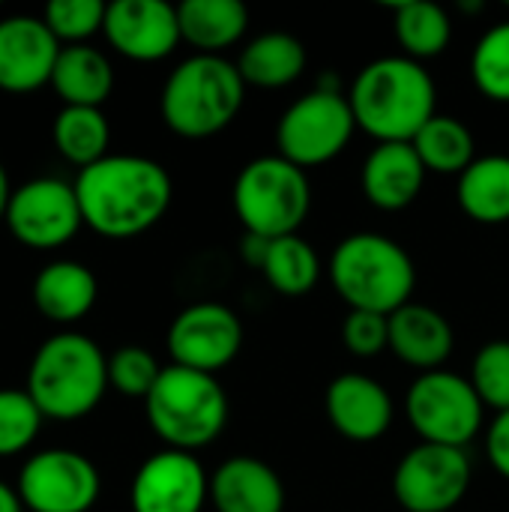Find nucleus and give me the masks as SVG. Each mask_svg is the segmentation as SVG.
Segmentation results:
<instances>
[{
	"label": "nucleus",
	"mask_w": 509,
	"mask_h": 512,
	"mask_svg": "<svg viewBox=\"0 0 509 512\" xmlns=\"http://www.w3.org/2000/svg\"><path fill=\"white\" fill-rule=\"evenodd\" d=\"M75 195L87 228L108 240H129L168 213L174 183L156 159L117 153L84 168Z\"/></svg>",
	"instance_id": "1"
},
{
	"label": "nucleus",
	"mask_w": 509,
	"mask_h": 512,
	"mask_svg": "<svg viewBox=\"0 0 509 512\" xmlns=\"http://www.w3.org/2000/svg\"><path fill=\"white\" fill-rule=\"evenodd\" d=\"M348 102L363 129L378 144H411L438 114V87L429 69L405 54L366 63L351 81Z\"/></svg>",
	"instance_id": "2"
},
{
	"label": "nucleus",
	"mask_w": 509,
	"mask_h": 512,
	"mask_svg": "<svg viewBox=\"0 0 509 512\" xmlns=\"http://www.w3.org/2000/svg\"><path fill=\"white\" fill-rule=\"evenodd\" d=\"M327 276L351 312H375L387 318L408 306L417 288V264L411 252L378 231H357L339 240L327 261Z\"/></svg>",
	"instance_id": "3"
},
{
	"label": "nucleus",
	"mask_w": 509,
	"mask_h": 512,
	"mask_svg": "<svg viewBox=\"0 0 509 512\" xmlns=\"http://www.w3.org/2000/svg\"><path fill=\"white\" fill-rule=\"evenodd\" d=\"M246 102V81L237 63L213 54H192L165 78L159 111L165 126L189 141L213 138L228 129Z\"/></svg>",
	"instance_id": "4"
},
{
	"label": "nucleus",
	"mask_w": 509,
	"mask_h": 512,
	"mask_svg": "<svg viewBox=\"0 0 509 512\" xmlns=\"http://www.w3.org/2000/svg\"><path fill=\"white\" fill-rule=\"evenodd\" d=\"M108 357L81 333H60L42 342L27 369V393L51 420H81L108 390Z\"/></svg>",
	"instance_id": "5"
},
{
	"label": "nucleus",
	"mask_w": 509,
	"mask_h": 512,
	"mask_svg": "<svg viewBox=\"0 0 509 512\" xmlns=\"http://www.w3.org/2000/svg\"><path fill=\"white\" fill-rule=\"evenodd\" d=\"M144 411L150 429L168 450L195 453L225 432L231 408L216 375L171 363L144 399Z\"/></svg>",
	"instance_id": "6"
},
{
	"label": "nucleus",
	"mask_w": 509,
	"mask_h": 512,
	"mask_svg": "<svg viewBox=\"0 0 509 512\" xmlns=\"http://www.w3.org/2000/svg\"><path fill=\"white\" fill-rule=\"evenodd\" d=\"M231 204L246 234L261 240L291 237L312 210L309 174L279 153L258 156L240 168Z\"/></svg>",
	"instance_id": "7"
},
{
	"label": "nucleus",
	"mask_w": 509,
	"mask_h": 512,
	"mask_svg": "<svg viewBox=\"0 0 509 512\" xmlns=\"http://www.w3.org/2000/svg\"><path fill=\"white\" fill-rule=\"evenodd\" d=\"M357 120L342 90L315 87L294 99L276 123V150L282 159L309 171L333 162L354 138Z\"/></svg>",
	"instance_id": "8"
},
{
	"label": "nucleus",
	"mask_w": 509,
	"mask_h": 512,
	"mask_svg": "<svg viewBox=\"0 0 509 512\" xmlns=\"http://www.w3.org/2000/svg\"><path fill=\"white\" fill-rule=\"evenodd\" d=\"M483 411L471 378L450 369L417 375L405 396V417L423 444L465 450L483 432Z\"/></svg>",
	"instance_id": "9"
},
{
	"label": "nucleus",
	"mask_w": 509,
	"mask_h": 512,
	"mask_svg": "<svg viewBox=\"0 0 509 512\" xmlns=\"http://www.w3.org/2000/svg\"><path fill=\"white\" fill-rule=\"evenodd\" d=\"M474 480L471 456L459 447L417 444L393 471V498L405 512H453Z\"/></svg>",
	"instance_id": "10"
},
{
	"label": "nucleus",
	"mask_w": 509,
	"mask_h": 512,
	"mask_svg": "<svg viewBox=\"0 0 509 512\" xmlns=\"http://www.w3.org/2000/svg\"><path fill=\"white\" fill-rule=\"evenodd\" d=\"M99 471L75 450H42L18 474V498L30 512H90L99 501Z\"/></svg>",
	"instance_id": "11"
},
{
	"label": "nucleus",
	"mask_w": 509,
	"mask_h": 512,
	"mask_svg": "<svg viewBox=\"0 0 509 512\" xmlns=\"http://www.w3.org/2000/svg\"><path fill=\"white\" fill-rule=\"evenodd\" d=\"M6 225L18 243L30 249H60L84 225L75 183L36 177L18 186L9 198Z\"/></svg>",
	"instance_id": "12"
},
{
	"label": "nucleus",
	"mask_w": 509,
	"mask_h": 512,
	"mask_svg": "<svg viewBox=\"0 0 509 512\" xmlns=\"http://www.w3.org/2000/svg\"><path fill=\"white\" fill-rule=\"evenodd\" d=\"M165 345L174 366L216 375L237 360L243 348V321L225 303H192L171 321Z\"/></svg>",
	"instance_id": "13"
},
{
	"label": "nucleus",
	"mask_w": 509,
	"mask_h": 512,
	"mask_svg": "<svg viewBox=\"0 0 509 512\" xmlns=\"http://www.w3.org/2000/svg\"><path fill=\"white\" fill-rule=\"evenodd\" d=\"M129 504L132 512H204L210 504V474L195 453L162 450L135 471Z\"/></svg>",
	"instance_id": "14"
},
{
	"label": "nucleus",
	"mask_w": 509,
	"mask_h": 512,
	"mask_svg": "<svg viewBox=\"0 0 509 512\" xmlns=\"http://www.w3.org/2000/svg\"><path fill=\"white\" fill-rule=\"evenodd\" d=\"M105 39L111 48L138 63L165 60L180 42L177 6L165 0H114L105 12Z\"/></svg>",
	"instance_id": "15"
},
{
	"label": "nucleus",
	"mask_w": 509,
	"mask_h": 512,
	"mask_svg": "<svg viewBox=\"0 0 509 512\" xmlns=\"http://www.w3.org/2000/svg\"><path fill=\"white\" fill-rule=\"evenodd\" d=\"M324 411L336 435L354 444L381 441L396 417L393 396L384 384L363 372H342L327 384Z\"/></svg>",
	"instance_id": "16"
},
{
	"label": "nucleus",
	"mask_w": 509,
	"mask_h": 512,
	"mask_svg": "<svg viewBox=\"0 0 509 512\" xmlns=\"http://www.w3.org/2000/svg\"><path fill=\"white\" fill-rule=\"evenodd\" d=\"M60 42L42 18L9 15L0 21V90L30 93L51 84Z\"/></svg>",
	"instance_id": "17"
},
{
	"label": "nucleus",
	"mask_w": 509,
	"mask_h": 512,
	"mask_svg": "<svg viewBox=\"0 0 509 512\" xmlns=\"http://www.w3.org/2000/svg\"><path fill=\"white\" fill-rule=\"evenodd\" d=\"M453 345V324L435 306L411 300L390 315V351L402 366L417 369L420 375L444 369Z\"/></svg>",
	"instance_id": "18"
},
{
	"label": "nucleus",
	"mask_w": 509,
	"mask_h": 512,
	"mask_svg": "<svg viewBox=\"0 0 509 512\" xmlns=\"http://www.w3.org/2000/svg\"><path fill=\"white\" fill-rule=\"evenodd\" d=\"M426 165L414 144H375L363 162L360 186L372 207L399 213L411 207L426 186Z\"/></svg>",
	"instance_id": "19"
},
{
	"label": "nucleus",
	"mask_w": 509,
	"mask_h": 512,
	"mask_svg": "<svg viewBox=\"0 0 509 512\" xmlns=\"http://www.w3.org/2000/svg\"><path fill=\"white\" fill-rule=\"evenodd\" d=\"M216 512H285L282 477L255 456H231L210 474Z\"/></svg>",
	"instance_id": "20"
},
{
	"label": "nucleus",
	"mask_w": 509,
	"mask_h": 512,
	"mask_svg": "<svg viewBox=\"0 0 509 512\" xmlns=\"http://www.w3.org/2000/svg\"><path fill=\"white\" fill-rule=\"evenodd\" d=\"M180 36L195 54L222 57L249 30V9L240 0H183L177 6Z\"/></svg>",
	"instance_id": "21"
},
{
	"label": "nucleus",
	"mask_w": 509,
	"mask_h": 512,
	"mask_svg": "<svg viewBox=\"0 0 509 512\" xmlns=\"http://www.w3.org/2000/svg\"><path fill=\"white\" fill-rule=\"evenodd\" d=\"M237 72L246 87L282 90L306 72V48L285 30H270L249 39L237 57Z\"/></svg>",
	"instance_id": "22"
},
{
	"label": "nucleus",
	"mask_w": 509,
	"mask_h": 512,
	"mask_svg": "<svg viewBox=\"0 0 509 512\" xmlns=\"http://www.w3.org/2000/svg\"><path fill=\"white\" fill-rule=\"evenodd\" d=\"M96 276L78 261H54L33 279V303L54 324L81 321L96 303Z\"/></svg>",
	"instance_id": "23"
},
{
	"label": "nucleus",
	"mask_w": 509,
	"mask_h": 512,
	"mask_svg": "<svg viewBox=\"0 0 509 512\" xmlns=\"http://www.w3.org/2000/svg\"><path fill=\"white\" fill-rule=\"evenodd\" d=\"M51 87L66 105L102 108L114 87V69L99 48L66 45L51 72Z\"/></svg>",
	"instance_id": "24"
},
{
	"label": "nucleus",
	"mask_w": 509,
	"mask_h": 512,
	"mask_svg": "<svg viewBox=\"0 0 509 512\" xmlns=\"http://www.w3.org/2000/svg\"><path fill=\"white\" fill-rule=\"evenodd\" d=\"M456 198L462 213L480 225L509 222V156L489 153L477 156L459 177Z\"/></svg>",
	"instance_id": "25"
},
{
	"label": "nucleus",
	"mask_w": 509,
	"mask_h": 512,
	"mask_svg": "<svg viewBox=\"0 0 509 512\" xmlns=\"http://www.w3.org/2000/svg\"><path fill=\"white\" fill-rule=\"evenodd\" d=\"M393 30L405 57L423 63L441 57L453 39V21L444 6L429 0H405L393 6Z\"/></svg>",
	"instance_id": "26"
},
{
	"label": "nucleus",
	"mask_w": 509,
	"mask_h": 512,
	"mask_svg": "<svg viewBox=\"0 0 509 512\" xmlns=\"http://www.w3.org/2000/svg\"><path fill=\"white\" fill-rule=\"evenodd\" d=\"M417 156L423 159L429 174L441 177H462L468 165L477 159L474 135L471 129L450 114H435L411 141Z\"/></svg>",
	"instance_id": "27"
},
{
	"label": "nucleus",
	"mask_w": 509,
	"mask_h": 512,
	"mask_svg": "<svg viewBox=\"0 0 509 512\" xmlns=\"http://www.w3.org/2000/svg\"><path fill=\"white\" fill-rule=\"evenodd\" d=\"M261 273L276 294L306 297L321 282L324 264H321V258L309 240H303L300 234H291V237L270 240Z\"/></svg>",
	"instance_id": "28"
},
{
	"label": "nucleus",
	"mask_w": 509,
	"mask_h": 512,
	"mask_svg": "<svg viewBox=\"0 0 509 512\" xmlns=\"http://www.w3.org/2000/svg\"><path fill=\"white\" fill-rule=\"evenodd\" d=\"M51 138L57 153L78 165L81 171L96 165L99 159L108 156V141H111V126L102 114V108H78V105H63L60 114L54 117Z\"/></svg>",
	"instance_id": "29"
},
{
	"label": "nucleus",
	"mask_w": 509,
	"mask_h": 512,
	"mask_svg": "<svg viewBox=\"0 0 509 512\" xmlns=\"http://www.w3.org/2000/svg\"><path fill=\"white\" fill-rule=\"evenodd\" d=\"M474 87L498 105H509V21L489 27L471 51Z\"/></svg>",
	"instance_id": "30"
},
{
	"label": "nucleus",
	"mask_w": 509,
	"mask_h": 512,
	"mask_svg": "<svg viewBox=\"0 0 509 512\" xmlns=\"http://www.w3.org/2000/svg\"><path fill=\"white\" fill-rule=\"evenodd\" d=\"M471 384L486 408L495 414L509 411V342L495 339L486 342L471 363Z\"/></svg>",
	"instance_id": "31"
},
{
	"label": "nucleus",
	"mask_w": 509,
	"mask_h": 512,
	"mask_svg": "<svg viewBox=\"0 0 509 512\" xmlns=\"http://www.w3.org/2000/svg\"><path fill=\"white\" fill-rule=\"evenodd\" d=\"M105 12L108 3L102 0H51L42 21L57 36V42L84 45V39L105 27Z\"/></svg>",
	"instance_id": "32"
},
{
	"label": "nucleus",
	"mask_w": 509,
	"mask_h": 512,
	"mask_svg": "<svg viewBox=\"0 0 509 512\" xmlns=\"http://www.w3.org/2000/svg\"><path fill=\"white\" fill-rule=\"evenodd\" d=\"M42 411L27 390H0V459L27 450L39 432Z\"/></svg>",
	"instance_id": "33"
},
{
	"label": "nucleus",
	"mask_w": 509,
	"mask_h": 512,
	"mask_svg": "<svg viewBox=\"0 0 509 512\" xmlns=\"http://www.w3.org/2000/svg\"><path fill=\"white\" fill-rule=\"evenodd\" d=\"M159 375H162V369L147 348L126 345L108 357V384L129 399H147L150 390L156 387Z\"/></svg>",
	"instance_id": "34"
},
{
	"label": "nucleus",
	"mask_w": 509,
	"mask_h": 512,
	"mask_svg": "<svg viewBox=\"0 0 509 512\" xmlns=\"http://www.w3.org/2000/svg\"><path fill=\"white\" fill-rule=\"evenodd\" d=\"M342 342L354 357H378L390 348V318L375 312H348L342 321Z\"/></svg>",
	"instance_id": "35"
},
{
	"label": "nucleus",
	"mask_w": 509,
	"mask_h": 512,
	"mask_svg": "<svg viewBox=\"0 0 509 512\" xmlns=\"http://www.w3.org/2000/svg\"><path fill=\"white\" fill-rule=\"evenodd\" d=\"M486 456L489 465L509 483V411L495 414L486 429Z\"/></svg>",
	"instance_id": "36"
},
{
	"label": "nucleus",
	"mask_w": 509,
	"mask_h": 512,
	"mask_svg": "<svg viewBox=\"0 0 509 512\" xmlns=\"http://www.w3.org/2000/svg\"><path fill=\"white\" fill-rule=\"evenodd\" d=\"M0 512H24L18 492L6 483H0Z\"/></svg>",
	"instance_id": "37"
},
{
	"label": "nucleus",
	"mask_w": 509,
	"mask_h": 512,
	"mask_svg": "<svg viewBox=\"0 0 509 512\" xmlns=\"http://www.w3.org/2000/svg\"><path fill=\"white\" fill-rule=\"evenodd\" d=\"M9 198H12V189H9V177L0 165V222H6V210H9Z\"/></svg>",
	"instance_id": "38"
},
{
	"label": "nucleus",
	"mask_w": 509,
	"mask_h": 512,
	"mask_svg": "<svg viewBox=\"0 0 509 512\" xmlns=\"http://www.w3.org/2000/svg\"><path fill=\"white\" fill-rule=\"evenodd\" d=\"M507 9H509V3H507Z\"/></svg>",
	"instance_id": "39"
}]
</instances>
